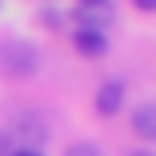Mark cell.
Masks as SVG:
<instances>
[{
	"label": "cell",
	"mask_w": 156,
	"mask_h": 156,
	"mask_svg": "<svg viewBox=\"0 0 156 156\" xmlns=\"http://www.w3.org/2000/svg\"><path fill=\"white\" fill-rule=\"evenodd\" d=\"M80 4H111V0H80Z\"/></svg>",
	"instance_id": "10"
},
{
	"label": "cell",
	"mask_w": 156,
	"mask_h": 156,
	"mask_svg": "<svg viewBox=\"0 0 156 156\" xmlns=\"http://www.w3.org/2000/svg\"><path fill=\"white\" fill-rule=\"evenodd\" d=\"M129 122H133V133L141 141H156V103H141L129 114Z\"/></svg>",
	"instance_id": "4"
},
{
	"label": "cell",
	"mask_w": 156,
	"mask_h": 156,
	"mask_svg": "<svg viewBox=\"0 0 156 156\" xmlns=\"http://www.w3.org/2000/svg\"><path fill=\"white\" fill-rule=\"evenodd\" d=\"M0 69L8 76H30L38 69V53L27 42H8V46H0Z\"/></svg>",
	"instance_id": "1"
},
{
	"label": "cell",
	"mask_w": 156,
	"mask_h": 156,
	"mask_svg": "<svg viewBox=\"0 0 156 156\" xmlns=\"http://www.w3.org/2000/svg\"><path fill=\"white\" fill-rule=\"evenodd\" d=\"M0 156H15V137L8 129H0Z\"/></svg>",
	"instance_id": "7"
},
{
	"label": "cell",
	"mask_w": 156,
	"mask_h": 156,
	"mask_svg": "<svg viewBox=\"0 0 156 156\" xmlns=\"http://www.w3.org/2000/svg\"><path fill=\"white\" fill-rule=\"evenodd\" d=\"M122 99H126V84L122 80H107V84H99V91H95V111L103 114V118H111V114L122 111Z\"/></svg>",
	"instance_id": "2"
},
{
	"label": "cell",
	"mask_w": 156,
	"mask_h": 156,
	"mask_svg": "<svg viewBox=\"0 0 156 156\" xmlns=\"http://www.w3.org/2000/svg\"><path fill=\"white\" fill-rule=\"evenodd\" d=\"M73 46L80 50V57H103L107 53V34L103 30H76Z\"/></svg>",
	"instance_id": "5"
},
{
	"label": "cell",
	"mask_w": 156,
	"mask_h": 156,
	"mask_svg": "<svg viewBox=\"0 0 156 156\" xmlns=\"http://www.w3.org/2000/svg\"><path fill=\"white\" fill-rule=\"evenodd\" d=\"M15 156H46V152H38V149H15Z\"/></svg>",
	"instance_id": "9"
},
{
	"label": "cell",
	"mask_w": 156,
	"mask_h": 156,
	"mask_svg": "<svg viewBox=\"0 0 156 156\" xmlns=\"http://www.w3.org/2000/svg\"><path fill=\"white\" fill-rule=\"evenodd\" d=\"M137 8H141V12H156V0H133Z\"/></svg>",
	"instance_id": "8"
},
{
	"label": "cell",
	"mask_w": 156,
	"mask_h": 156,
	"mask_svg": "<svg viewBox=\"0 0 156 156\" xmlns=\"http://www.w3.org/2000/svg\"><path fill=\"white\" fill-rule=\"evenodd\" d=\"M111 19H114L111 4H80L73 12V23H80V30H103Z\"/></svg>",
	"instance_id": "3"
},
{
	"label": "cell",
	"mask_w": 156,
	"mask_h": 156,
	"mask_svg": "<svg viewBox=\"0 0 156 156\" xmlns=\"http://www.w3.org/2000/svg\"><path fill=\"white\" fill-rule=\"evenodd\" d=\"M65 156H103V152H99L91 141H76V145H69V152H65Z\"/></svg>",
	"instance_id": "6"
}]
</instances>
